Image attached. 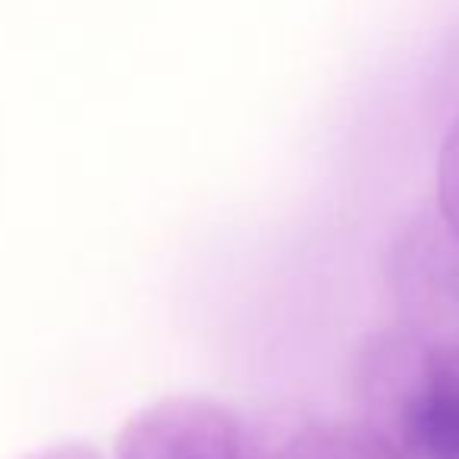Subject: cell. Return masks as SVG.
<instances>
[{"label": "cell", "instance_id": "cell-1", "mask_svg": "<svg viewBox=\"0 0 459 459\" xmlns=\"http://www.w3.org/2000/svg\"><path fill=\"white\" fill-rule=\"evenodd\" d=\"M120 444L123 459H243L246 434L227 409L177 400L142 412Z\"/></svg>", "mask_w": 459, "mask_h": 459}, {"label": "cell", "instance_id": "cell-2", "mask_svg": "<svg viewBox=\"0 0 459 459\" xmlns=\"http://www.w3.org/2000/svg\"><path fill=\"white\" fill-rule=\"evenodd\" d=\"M406 440L428 459H459V384L431 381L412 396Z\"/></svg>", "mask_w": 459, "mask_h": 459}]
</instances>
